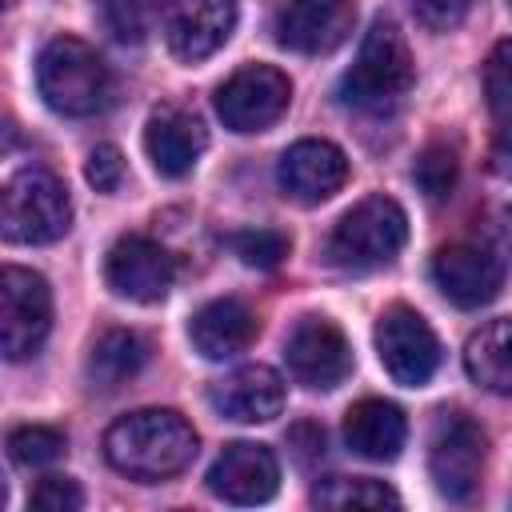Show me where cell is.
<instances>
[{"label":"cell","mask_w":512,"mask_h":512,"mask_svg":"<svg viewBox=\"0 0 512 512\" xmlns=\"http://www.w3.org/2000/svg\"><path fill=\"white\" fill-rule=\"evenodd\" d=\"M196 428L172 408H140L108 424L104 432V460L140 484L168 480L184 472L196 456Z\"/></svg>","instance_id":"6da1fadb"},{"label":"cell","mask_w":512,"mask_h":512,"mask_svg":"<svg viewBox=\"0 0 512 512\" xmlns=\"http://www.w3.org/2000/svg\"><path fill=\"white\" fill-rule=\"evenodd\" d=\"M412 80H416V68H412V52H408L404 32L388 16H376L360 40L352 68L340 80V100L356 112L384 116L408 96Z\"/></svg>","instance_id":"7a4b0ae2"},{"label":"cell","mask_w":512,"mask_h":512,"mask_svg":"<svg viewBox=\"0 0 512 512\" xmlns=\"http://www.w3.org/2000/svg\"><path fill=\"white\" fill-rule=\"evenodd\" d=\"M36 88L60 116H96L112 100V72L80 36H56L36 56Z\"/></svg>","instance_id":"3957f363"},{"label":"cell","mask_w":512,"mask_h":512,"mask_svg":"<svg viewBox=\"0 0 512 512\" xmlns=\"http://www.w3.org/2000/svg\"><path fill=\"white\" fill-rule=\"evenodd\" d=\"M408 240V216L392 196H364L352 204L332 236H328V260L344 272H372L400 256Z\"/></svg>","instance_id":"277c9868"},{"label":"cell","mask_w":512,"mask_h":512,"mask_svg":"<svg viewBox=\"0 0 512 512\" xmlns=\"http://www.w3.org/2000/svg\"><path fill=\"white\" fill-rule=\"evenodd\" d=\"M0 228L8 244H52L72 228V196L48 168H20L4 184Z\"/></svg>","instance_id":"5b68a950"},{"label":"cell","mask_w":512,"mask_h":512,"mask_svg":"<svg viewBox=\"0 0 512 512\" xmlns=\"http://www.w3.org/2000/svg\"><path fill=\"white\" fill-rule=\"evenodd\" d=\"M484 460H488L484 428L460 408L436 412L432 436H428V476H432L436 492L452 504L472 500L480 488V476H484Z\"/></svg>","instance_id":"8992f818"},{"label":"cell","mask_w":512,"mask_h":512,"mask_svg":"<svg viewBox=\"0 0 512 512\" xmlns=\"http://www.w3.org/2000/svg\"><path fill=\"white\" fill-rule=\"evenodd\" d=\"M52 328V288L40 272L8 264L0 276V348L4 360H28L40 352Z\"/></svg>","instance_id":"52a82bcc"},{"label":"cell","mask_w":512,"mask_h":512,"mask_svg":"<svg viewBox=\"0 0 512 512\" xmlns=\"http://www.w3.org/2000/svg\"><path fill=\"white\" fill-rule=\"evenodd\" d=\"M376 356L396 384L420 388L440 368V340L416 308L388 304L376 320Z\"/></svg>","instance_id":"ba28073f"},{"label":"cell","mask_w":512,"mask_h":512,"mask_svg":"<svg viewBox=\"0 0 512 512\" xmlns=\"http://www.w3.org/2000/svg\"><path fill=\"white\" fill-rule=\"evenodd\" d=\"M292 100V80L276 64H244L216 88V116L232 132L272 128Z\"/></svg>","instance_id":"9c48e42d"},{"label":"cell","mask_w":512,"mask_h":512,"mask_svg":"<svg viewBox=\"0 0 512 512\" xmlns=\"http://www.w3.org/2000/svg\"><path fill=\"white\" fill-rule=\"evenodd\" d=\"M356 28V0H280L272 12V40L300 56H328L348 44Z\"/></svg>","instance_id":"30bf717a"},{"label":"cell","mask_w":512,"mask_h":512,"mask_svg":"<svg viewBox=\"0 0 512 512\" xmlns=\"http://www.w3.org/2000/svg\"><path fill=\"white\" fill-rule=\"evenodd\" d=\"M284 360H288L292 380L316 392L344 384V376L352 372L348 336L328 316H300L292 332L284 336Z\"/></svg>","instance_id":"8fae6325"},{"label":"cell","mask_w":512,"mask_h":512,"mask_svg":"<svg viewBox=\"0 0 512 512\" xmlns=\"http://www.w3.org/2000/svg\"><path fill=\"white\" fill-rule=\"evenodd\" d=\"M104 280L120 300L132 304H160L176 280V260L148 236H120L104 256Z\"/></svg>","instance_id":"7c38bea8"},{"label":"cell","mask_w":512,"mask_h":512,"mask_svg":"<svg viewBox=\"0 0 512 512\" xmlns=\"http://www.w3.org/2000/svg\"><path fill=\"white\" fill-rule=\"evenodd\" d=\"M280 488V464L268 444L236 440L224 444L216 464L208 468V492L224 504H264Z\"/></svg>","instance_id":"4fadbf2b"},{"label":"cell","mask_w":512,"mask_h":512,"mask_svg":"<svg viewBox=\"0 0 512 512\" xmlns=\"http://www.w3.org/2000/svg\"><path fill=\"white\" fill-rule=\"evenodd\" d=\"M236 28V0H168L164 40L176 60L196 64L228 44Z\"/></svg>","instance_id":"5bb4252c"},{"label":"cell","mask_w":512,"mask_h":512,"mask_svg":"<svg viewBox=\"0 0 512 512\" xmlns=\"http://www.w3.org/2000/svg\"><path fill=\"white\" fill-rule=\"evenodd\" d=\"M348 180V156L332 140H296L276 164V184L296 204H324Z\"/></svg>","instance_id":"9a60e30c"},{"label":"cell","mask_w":512,"mask_h":512,"mask_svg":"<svg viewBox=\"0 0 512 512\" xmlns=\"http://www.w3.org/2000/svg\"><path fill=\"white\" fill-rule=\"evenodd\" d=\"M432 280L444 292V300H452L456 308H480L500 292L504 264L492 248L460 240V244H444L432 256Z\"/></svg>","instance_id":"2e32d148"},{"label":"cell","mask_w":512,"mask_h":512,"mask_svg":"<svg viewBox=\"0 0 512 512\" xmlns=\"http://www.w3.org/2000/svg\"><path fill=\"white\" fill-rule=\"evenodd\" d=\"M208 404L224 420L264 424V420H276L284 408V380L268 364H244L208 388Z\"/></svg>","instance_id":"e0dca14e"},{"label":"cell","mask_w":512,"mask_h":512,"mask_svg":"<svg viewBox=\"0 0 512 512\" xmlns=\"http://www.w3.org/2000/svg\"><path fill=\"white\" fill-rule=\"evenodd\" d=\"M204 148H208V132L196 112L168 104V108H156L144 124V152H148L152 168L168 180L188 176L192 164L204 156Z\"/></svg>","instance_id":"ac0fdd59"},{"label":"cell","mask_w":512,"mask_h":512,"mask_svg":"<svg viewBox=\"0 0 512 512\" xmlns=\"http://www.w3.org/2000/svg\"><path fill=\"white\" fill-rule=\"evenodd\" d=\"M188 340L204 360H232L256 340V316L244 300L220 296L208 300L192 312L188 320Z\"/></svg>","instance_id":"d6986e66"},{"label":"cell","mask_w":512,"mask_h":512,"mask_svg":"<svg viewBox=\"0 0 512 512\" xmlns=\"http://www.w3.org/2000/svg\"><path fill=\"white\" fill-rule=\"evenodd\" d=\"M408 440V420L392 400H360L344 412V444L372 464H388L400 456Z\"/></svg>","instance_id":"ffe728a7"},{"label":"cell","mask_w":512,"mask_h":512,"mask_svg":"<svg viewBox=\"0 0 512 512\" xmlns=\"http://www.w3.org/2000/svg\"><path fill=\"white\" fill-rule=\"evenodd\" d=\"M464 368L484 392L512 396V316L488 320L468 336Z\"/></svg>","instance_id":"44dd1931"},{"label":"cell","mask_w":512,"mask_h":512,"mask_svg":"<svg viewBox=\"0 0 512 512\" xmlns=\"http://www.w3.org/2000/svg\"><path fill=\"white\" fill-rule=\"evenodd\" d=\"M144 360H148V344L132 328H108L92 340L84 376L96 392H116L144 368Z\"/></svg>","instance_id":"7402d4cb"},{"label":"cell","mask_w":512,"mask_h":512,"mask_svg":"<svg viewBox=\"0 0 512 512\" xmlns=\"http://www.w3.org/2000/svg\"><path fill=\"white\" fill-rule=\"evenodd\" d=\"M312 504L320 508H400V496L372 476H328L312 488Z\"/></svg>","instance_id":"603a6c76"},{"label":"cell","mask_w":512,"mask_h":512,"mask_svg":"<svg viewBox=\"0 0 512 512\" xmlns=\"http://www.w3.org/2000/svg\"><path fill=\"white\" fill-rule=\"evenodd\" d=\"M92 16L116 44H144L156 8L152 0H92Z\"/></svg>","instance_id":"cb8c5ba5"},{"label":"cell","mask_w":512,"mask_h":512,"mask_svg":"<svg viewBox=\"0 0 512 512\" xmlns=\"http://www.w3.org/2000/svg\"><path fill=\"white\" fill-rule=\"evenodd\" d=\"M412 180H416V188H420L432 204L448 200V196H452V188H456V180H460L456 148H448V144H440V140H436V144H428V148L416 156Z\"/></svg>","instance_id":"d4e9b609"},{"label":"cell","mask_w":512,"mask_h":512,"mask_svg":"<svg viewBox=\"0 0 512 512\" xmlns=\"http://www.w3.org/2000/svg\"><path fill=\"white\" fill-rule=\"evenodd\" d=\"M64 448H68L64 432L60 428H48V424H24V428L8 432V456L20 468H44V464L60 460Z\"/></svg>","instance_id":"484cf974"},{"label":"cell","mask_w":512,"mask_h":512,"mask_svg":"<svg viewBox=\"0 0 512 512\" xmlns=\"http://www.w3.org/2000/svg\"><path fill=\"white\" fill-rule=\"evenodd\" d=\"M228 248L248 264V268H276L288 252H292V240L288 232H276V228H244V232H232L228 236Z\"/></svg>","instance_id":"4316f807"},{"label":"cell","mask_w":512,"mask_h":512,"mask_svg":"<svg viewBox=\"0 0 512 512\" xmlns=\"http://www.w3.org/2000/svg\"><path fill=\"white\" fill-rule=\"evenodd\" d=\"M484 96L496 112H512V40H500L484 60Z\"/></svg>","instance_id":"83f0119b"},{"label":"cell","mask_w":512,"mask_h":512,"mask_svg":"<svg viewBox=\"0 0 512 512\" xmlns=\"http://www.w3.org/2000/svg\"><path fill=\"white\" fill-rule=\"evenodd\" d=\"M28 504L36 512H80L84 508V492H80V484L72 476H44L32 488Z\"/></svg>","instance_id":"f1b7e54d"},{"label":"cell","mask_w":512,"mask_h":512,"mask_svg":"<svg viewBox=\"0 0 512 512\" xmlns=\"http://www.w3.org/2000/svg\"><path fill=\"white\" fill-rule=\"evenodd\" d=\"M408 8L428 32H452L464 24L472 0H408Z\"/></svg>","instance_id":"f546056e"},{"label":"cell","mask_w":512,"mask_h":512,"mask_svg":"<svg viewBox=\"0 0 512 512\" xmlns=\"http://www.w3.org/2000/svg\"><path fill=\"white\" fill-rule=\"evenodd\" d=\"M84 176L96 192H116L120 180H124V156L116 144H96L88 152V164H84Z\"/></svg>","instance_id":"4dcf8cb0"},{"label":"cell","mask_w":512,"mask_h":512,"mask_svg":"<svg viewBox=\"0 0 512 512\" xmlns=\"http://www.w3.org/2000/svg\"><path fill=\"white\" fill-rule=\"evenodd\" d=\"M288 448L300 468H312L316 460H324V428L316 420H296L288 428Z\"/></svg>","instance_id":"1f68e13d"},{"label":"cell","mask_w":512,"mask_h":512,"mask_svg":"<svg viewBox=\"0 0 512 512\" xmlns=\"http://www.w3.org/2000/svg\"><path fill=\"white\" fill-rule=\"evenodd\" d=\"M484 248H492L504 268L512 264V204L492 208L484 216Z\"/></svg>","instance_id":"d6a6232c"},{"label":"cell","mask_w":512,"mask_h":512,"mask_svg":"<svg viewBox=\"0 0 512 512\" xmlns=\"http://www.w3.org/2000/svg\"><path fill=\"white\" fill-rule=\"evenodd\" d=\"M488 168L512 184V120L492 136V148H488Z\"/></svg>","instance_id":"836d02e7"},{"label":"cell","mask_w":512,"mask_h":512,"mask_svg":"<svg viewBox=\"0 0 512 512\" xmlns=\"http://www.w3.org/2000/svg\"><path fill=\"white\" fill-rule=\"evenodd\" d=\"M508 4H512V0H508Z\"/></svg>","instance_id":"e575fe53"}]
</instances>
